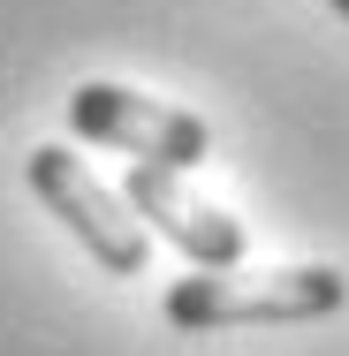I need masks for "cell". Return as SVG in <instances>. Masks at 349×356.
Returning a JSON list of instances; mask_svg holds the SVG:
<instances>
[{
  "label": "cell",
  "mask_w": 349,
  "mask_h": 356,
  "mask_svg": "<svg viewBox=\"0 0 349 356\" xmlns=\"http://www.w3.org/2000/svg\"><path fill=\"white\" fill-rule=\"evenodd\" d=\"M349 303L342 266H228V273H183L160 296L167 326L220 334V326H304Z\"/></svg>",
  "instance_id": "1"
},
{
  "label": "cell",
  "mask_w": 349,
  "mask_h": 356,
  "mask_svg": "<svg viewBox=\"0 0 349 356\" xmlns=\"http://www.w3.org/2000/svg\"><path fill=\"white\" fill-rule=\"evenodd\" d=\"M23 175H31V190L46 197V213L69 220V235L107 266V273H144V258H152V243H144V220L130 213V197L122 190H107L84 159H76L69 144H38L31 159H23Z\"/></svg>",
  "instance_id": "2"
},
{
  "label": "cell",
  "mask_w": 349,
  "mask_h": 356,
  "mask_svg": "<svg viewBox=\"0 0 349 356\" xmlns=\"http://www.w3.org/2000/svg\"><path fill=\"white\" fill-rule=\"evenodd\" d=\"M69 129L91 137V144H114V152H130V159L175 167V175H190L212 152V129L190 106H167V99L130 91V83H76L69 91Z\"/></svg>",
  "instance_id": "3"
},
{
  "label": "cell",
  "mask_w": 349,
  "mask_h": 356,
  "mask_svg": "<svg viewBox=\"0 0 349 356\" xmlns=\"http://www.w3.org/2000/svg\"><path fill=\"white\" fill-rule=\"evenodd\" d=\"M122 197H130V213L152 220L198 273H228V266H243V220L220 213L212 197H198L175 167H152V159H130V175H122Z\"/></svg>",
  "instance_id": "4"
},
{
  "label": "cell",
  "mask_w": 349,
  "mask_h": 356,
  "mask_svg": "<svg viewBox=\"0 0 349 356\" xmlns=\"http://www.w3.org/2000/svg\"><path fill=\"white\" fill-rule=\"evenodd\" d=\"M327 8H334V15H349V0H327Z\"/></svg>",
  "instance_id": "5"
}]
</instances>
